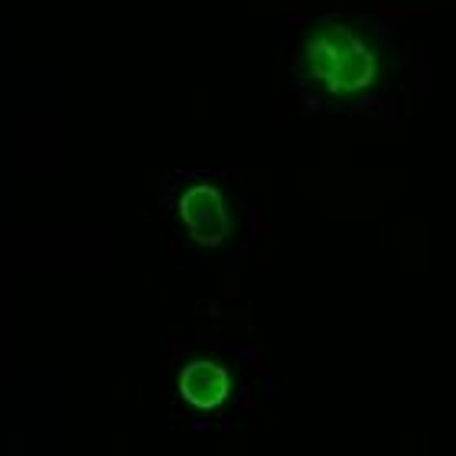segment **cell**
<instances>
[{"instance_id": "1", "label": "cell", "mask_w": 456, "mask_h": 456, "mask_svg": "<svg viewBox=\"0 0 456 456\" xmlns=\"http://www.w3.org/2000/svg\"><path fill=\"white\" fill-rule=\"evenodd\" d=\"M306 69L330 95H359L379 76V59L352 29H316L306 43Z\"/></svg>"}, {"instance_id": "2", "label": "cell", "mask_w": 456, "mask_h": 456, "mask_svg": "<svg viewBox=\"0 0 456 456\" xmlns=\"http://www.w3.org/2000/svg\"><path fill=\"white\" fill-rule=\"evenodd\" d=\"M180 219L192 241L202 248L222 245L228 238V228H232V216H228L222 192L216 186H206V183L190 186L180 196Z\"/></svg>"}, {"instance_id": "3", "label": "cell", "mask_w": 456, "mask_h": 456, "mask_svg": "<svg viewBox=\"0 0 456 456\" xmlns=\"http://www.w3.org/2000/svg\"><path fill=\"white\" fill-rule=\"evenodd\" d=\"M176 388L192 411H219L232 398V371L216 359H192L180 369Z\"/></svg>"}]
</instances>
